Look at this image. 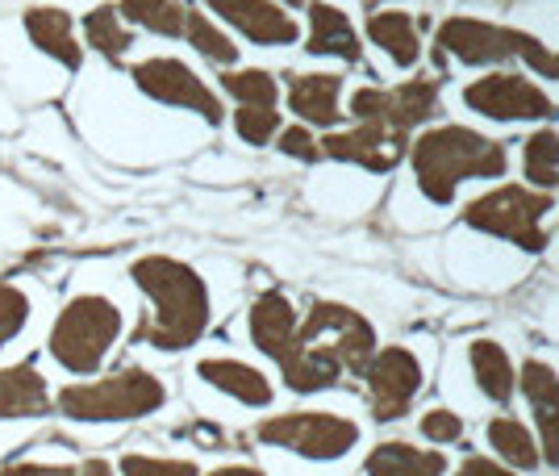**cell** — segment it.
<instances>
[{
	"label": "cell",
	"instance_id": "cell-1",
	"mask_svg": "<svg viewBox=\"0 0 559 476\" xmlns=\"http://www.w3.org/2000/svg\"><path fill=\"white\" fill-rule=\"evenodd\" d=\"M376 356L372 322L350 306L338 301H318L297 326V338L288 356L280 359L284 384L293 393H318L343 381V372H364L368 359Z\"/></svg>",
	"mask_w": 559,
	"mask_h": 476
},
{
	"label": "cell",
	"instance_id": "cell-2",
	"mask_svg": "<svg viewBox=\"0 0 559 476\" xmlns=\"http://www.w3.org/2000/svg\"><path fill=\"white\" fill-rule=\"evenodd\" d=\"M134 285L151 297L155 313L142 322L134 338L159 352H185L210 326V288L205 281L171 255H142L130 267Z\"/></svg>",
	"mask_w": 559,
	"mask_h": 476
},
{
	"label": "cell",
	"instance_id": "cell-3",
	"mask_svg": "<svg viewBox=\"0 0 559 476\" xmlns=\"http://www.w3.org/2000/svg\"><path fill=\"white\" fill-rule=\"evenodd\" d=\"M409 159H414L418 189L435 205H451L460 180L501 176L506 164H510L506 143L485 139V134H476L467 126H435V130H426L418 143L409 146Z\"/></svg>",
	"mask_w": 559,
	"mask_h": 476
},
{
	"label": "cell",
	"instance_id": "cell-4",
	"mask_svg": "<svg viewBox=\"0 0 559 476\" xmlns=\"http://www.w3.org/2000/svg\"><path fill=\"white\" fill-rule=\"evenodd\" d=\"M167 402V389L146 368H121L100 381L68 384L59 393V409L75 423H130L146 418Z\"/></svg>",
	"mask_w": 559,
	"mask_h": 476
},
{
	"label": "cell",
	"instance_id": "cell-5",
	"mask_svg": "<svg viewBox=\"0 0 559 476\" xmlns=\"http://www.w3.org/2000/svg\"><path fill=\"white\" fill-rule=\"evenodd\" d=\"M117 338H121V310L109 297L84 293V297H71L63 313L55 318L47 347L59 368H68L75 377H88L100 368V359L109 356Z\"/></svg>",
	"mask_w": 559,
	"mask_h": 476
},
{
	"label": "cell",
	"instance_id": "cell-6",
	"mask_svg": "<svg viewBox=\"0 0 559 476\" xmlns=\"http://www.w3.org/2000/svg\"><path fill=\"white\" fill-rule=\"evenodd\" d=\"M551 214V192H531L522 185H501V189L476 197L464 210V222L480 235H497L522 247V251H543L547 247V226L543 217Z\"/></svg>",
	"mask_w": 559,
	"mask_h": 476
},
{
	"label": "cell",
	"instance_id": "cell-7",
	"mask_svg": "<svg viewBox=\"0 0 559 476\" xmlns=\"http://www.w3.org/2000/svg\"><path fill=\"white\" fill-rule=\"evenodd\" d=\"M259 443L267 448H284L305 460H343V455L359 443V427L343 418V414H330V409H293V414H276V418H263L255 427Z\"/></svg>",
	"mask_w": 559,
	"mask_h": 476
},
{
	"label": "cell",
	"instance_id": "cell-8",
	"mask_svg": "<svg viewBox=\"0 0 559 476\" xmlns=\"http://www.w3.org/2000/svg\"><path fill=\"white\" fill-rule=\"evenodd\" d=\"M359 377L368 384L376 423H396L401 414H409L414 397L421 393V364L409 347H376V356Z\"/></svg>",
	"mask_w": 559,
	"mask_h": 476
},
{
	"label": "cell",
	"instance_id": "cell-9",
	"mask_svg": "<svg viewBox=\"0 0 559 476\" xmlns=\"http://www.w3.org/2000/svg\"><path fill=\"white\" fill-rule=\"evenodd\" d=\"M350 114L359 121L389 126L396 134H409L414 126L439 114V80H405L396 88H359L350 96Z\"/></svg>",
	"mask_w": 559,
	"mask_h": 476
},
{
	"label": "cell",
	"instance_id": "cell-10",
	"mask_svg": "<svg viewBox=\"0 0 559 476\" xmlns=\"http://www.w3.org/2000/svg\"><path fill=\"white\" fill-rule=\"evenodd\" d=\"M467 109L485 114L492 121H543L556 114V100L543 93L538 84L510 72H492L472 80L464 88Z\"/></svg>",
	"mask_w": 559,
	"mask_h": 476
},
{
	"label": "cell",
	"instance_id": "cell-11",
	"mask_svg": "<svg viewBox=\"0 0 559 476\" xmlns=\"http://www.w3.org/2000/svg\"><path fill=\"white\" fill-rule=\"evenodd\" d=\"M134 84H139L146 96L164 100V105H180V109H192L205 121H222V100L213 96V88L192 72L180 59H146L134 68Z\"/></svg>",
	"mask_w": 559,
	"mask_h": 476
},
{
	"label": "cell",
	"instance_id": "cell-12",
	"mask_svg": "<svg viewBox=\"0 0 559 476\" xmlns=\"http://www.w3.org/2000/svg\"><path fill=\"white\" fill-rule=\"evenodd\" d=\"M318 146H322L326 159L359 164V167H368V171H393V167L409 155V134H396V130L376 126V121H359L355 130L326 134Z\"/></svg>",
	"mask_w": 559,
	"mask_h": 476
},
{
	"label": "cell",
	"instance_id": "cell-13",
	"mask_svg": "<svg viewBox=\"0 0 559 476\" xmlns=\"http://www.w3.org/2000/svg\"><path fill=\"white\" fill-rule=\"evenodd\" d=\"M439 47L443 55L451 50L460 63H501V59H518V29L513 25L476 22V17H451L439 25Z\"/></svg>",
	"mask_w": 559,
	"mask_h": 476
},
{
	"label": "cell",
	"instance_id": "cell-14",
	"mask_svg": "<svg viewBox=\"0 0 559 476\" xmlns=\"http://www.w3.org/2000/svg\"><path fill=\"white\" fill-rule=\"evenodd\" d=\"M210 9L259 47H293L301 38V25L272 0H210Z\"/></svg>",
	"mask_w": 559,
	"mask_h": 476
},
{
	"label": "cell",
	"instance_id": "cell-15",
	"mask_svg": "<svg viewBox=\"0 0 559 476\" xmlns=\"http://www.w3.org/2000/svg\"><path fill=\"white\" fill-rule=\"evenodd\" d=\"M518 389L535 409L538 455H547V464L559 468V372L543 359H526L518 372Z\"/></svg>",
	"mask_w": 559,
	"mask_h": 476
},
{
	"label": "cell",
	"instance_id": "cell-16",
	"mask_svg": "<svg viewBox=\"0 0 559 476\" xmlns=\"http://www.w3.org/2000/svg\"><path fill=\"white\" fill-rule=\"evenodd\" d=\"M247 322H251V343H255L267 359H276V364L288 356V347H293V338H297V326H301L293 301H288L284 293H276V288L259 293Z\"/></svg>",
	"mask_w": 559,
	"mask_h": 476
},
{
	"label": "cell",
	"instance_id": "cell-17",
	"mask_svg": "<svg viewBox=\"0 0 559 476\" xmlns=\"http://www.w3.org/2000/svg\"><path fill=\"white\" fill-rule=\"evenodd\" d=\"M197 377L242 405H272V381L242 359H201Z\"/></svg>",
	"mask_w": 559,
	"mask_h": 476
},
{
	"label": "cell",
	"instance_id": "cell-18",
	"mask_svg": "<svg viewBox=\"0 0 559 476\" xmlns=\"http://www.w3.org/2000/svg\"><path fill=\"white\" fill-rule=\"evenodd\" d=\"M50 409L47 377L34 364L0 368V418H43Z\"/></svg>",
	"mask_w": 559,
	"mask_h": 476
},
{
	"label": "cell",
	"instance_id": "cell-19",
	"mask_svg": "<svg viewBox=\"0 0 559 476\" xmlns=\"http://www.w3.org/2000/svg\"><path fill=\"white\" fill-rule=\"evenodd\" d=\"M338 96H343V80L334 72L293 75L288 80V105L293 114L313 126H338Z\"/></svg>",
	"mask_w": 559,
	"mask_h": 476
},
{
	"label": "cell",
	"instance_id": "cell-20",
	"mask_svg": "<svg viewBox=\"0 0 559 476\" xmlns=\"http://www.w3.org/2000/svg\"><path fill=\"white\" fill-rule=\"evenodd\" d=\"M309 55H338L347 63H359V34L347 22L343 9H334L326 0H313L309 4Z\"/></svg>",
	"mask_w": 559,
	"mask_h": 476
},
{
	"label": "cell",
	"instance_id": "cell-21",
	"mask_svg": "<svg viewBox=\"0 0 559 476\" xmlns=\"http://www.w3.org/2000/svg\"><path fill=\"white\" fill-rule=\"evenodd\" d=\"M364 473L368 476H447V455L414 448V443H401V439H389V443L372 448Z\"/></svg>",
	"mask_w": 559,
	"mask_h": 476
},
{
	"label": "cell",
	"instance_id": "cell-22",
	"mask_svg": "<svg viewBox=\"0 0 559 476\" xmlns=\"http://www.w3.org/2000/svg\"><path fill=\"white\" fill-rule=\"evenodd\" d=\"M368 38H372L376 47H384L393 55L396 68H414L418 63V25L409 13H401V9H376L372 17H368Z\"/></svg>",
	"mask_w": 559,
	"mask_h": 476
},
{
	"label": "cell",
	"instance_id": "cell-23",
	"mask_svg": "<svg viewBox=\"0 0 559 476\" xmlns=\"http://www.w3.org/2000/svg\"><path fill=\"white\" fill-rule=\"evenodd\" d=\"M467 356H472V372H476L480 393L497 405L510 402L513 389H518V377H513V364H510V356H506V347L492 343V338H476V343L467 347Z\"/></svg>",
	"mask_w": 559,
	"mask_h": 476
},
{
	"label": "cell",
	"instance_id": "cell-24",
	"mask_svg": "<svg viewBox=\"0 0 559 476\" xmlns=\"http://www.w3.org/2000/svg\"><path fill=\"white\" fill-rule=\"evenodd\" d=\"M25 34L34 38V47H43L47 55H55L59 63H68L71 72L80 68V47L71 38V17L63 9H29L25 13Z\"/></svg>",
	"mask_w": 559,
	"mask_h": 476
},
{
	"label": "cell",
	"instance_id": "cell-25",
	"mask_svg": "<svg viewBox=\"0 0 559 476\" xmlns=\"http://www.w3.org/2000/svg\"><path fill=\"white\" fill-rule=\"evenodd\" d=\"M489 448L510 464L513 473H531V468L543 464L535 435L522 427L518 418H510V414H501V418H492L489 423Z\"/></svg>",
	"mask_w": 559,
	"mask_h": 476
},
{
	"label": "cell",
	"instance_id": "cell-26",
	"mask_svg": "<svg viewBox=\"0 0 559 476\" xmlns=\"http://www.w3.org/2000/svg\"><path fill=\"white\" fill-rule=\"evenodd\" d=\"M117 13H121L126 22L151 29V34H164V38H180L188 22L185 0H121Z\"/></svg>",
	"mask_w": 559,
	"mask_h": 476
},
{
	"label": "cell",
	"instance_id": "cell-27",
	"mask_svg": "<svg viewBox=\"0 0 559 476\" xmlns=\"http://www.w3.org/2000/svg\"><path fill=\"white\" fill-rule=\"evenodd\" d=\"M522 159H526V180L538 192H551L559 185V134L556 130H535L522 143Z\"/></svg>",
	"mask_w": 559,
	"mask_h": 476
},
{
	"label": "cell",
	"instance_id": "cell-28",
	"mask_svg": "<svg viewBox=\"0 0 559 476\" xmlns=\"http://www.w3.org/2000/svg\"><path fill=\"white\" fill-rule=\"evenodd\" d=\"M222 88L242 105V109H276V80L259 68H247V72H226L222 75Z\"/></svg>",
	"mask_w": 559,
	"mask_h": 476
},
{
	"label": "cell",
	"instance_id": "cell-29",
	"mask_svg": "<svg viewBox=\"0 0 559 476\" xmlns=\"http://www.w3.org/2000/svg\"><path fill=\"white\" fill-rule=\"evenodd\" d=\"M84 34H88V47H96L100 55H109V59H121L126 47H130V29L121 25V13H117L114 4L93 9L84 17Z\"/></svg>",
	"mask_w": 559,
	"mask_h": 476
},
{
	"label": "cell",
	"instance_id": "cell-30",
	"mask_svg": "<svg viewBox=\"0 0 559 476\" xmlns=\"http://www.w3.org/2000/svg\"><path fill=\"white\" fill-rule=\"evenodd\" d=\"M185 38L201 50L205 59H213V63H234V59H238V47H234L230 38H226V34H222L205 13H192V9H188Z\"/></svg>",
	"mask_w": 559,
	"mask_h": 476
},
{
	"label": "cell",
	"instance_id": "cell-31",
	"mask_svg": "<svg viewBox=\"0 0 559 476\" xmlns=\"http://www.w3.org/2000/svg\"><path fill=\"white\" fill-rule=\"evenodd\" d=\"M0 476H114L109 460H84V464H4Z\"/></svg>",
	"mask_w": 559,
	"mask_h": 476
},
{
	"label": "cell",
	"instance_id": "cell-32",
	"mask_svg": "<svg viewBox=\"0 0 559 476\" xmlns=\"http://www.w3.org/2000/svg\"><path fill=\"white\" fill-rule=\"evenodd\" d=\"M29 322V297L17 285H0V347L13 343Z\"/></svg>",
	"mask_w": 559,
	"mask_h": 476
},
{
	"label": "cell",
	"instance_id": "cell-33",
	"mask_svg": "<svg viewBox=\"0 0 559 476\" xmlns=\"http://www.w3.org/2000/svg\"><path fill=\"white\" fill-rule=\"evenodd\" d=\"M121 476H201L188 460H159V455H121Z\"/></svg>",
	"mask_w": 559,
	"mask_h": 476
},
{
	"label": "cell",
	"instance_id": "cell-34",
	"mask_svg": "<svg viewBox=\"0 0 559 476\" xmlns=\"http://www.w3.org/2000/svg\"><path fill=\"white\" fill-rule=\"evenodd\" d=\"M234 130L251 146H263L280 134V114L276 109H238L234 114Z\"/></svg>",
	"mask_w": 559,
	"mask_h": 476
},
{
	"label": "cell",
	"instance_id": "cell-35",
	"mask_svg": "<svg viewBox=\"0 0 559 476\" xmlns=\"http://www.w3.org/2000/svg\"><path fill=\"white\" fill-rule=\"evenodd\" d=\"M418 430H421V439L447 448V443H460V439H464V418H460L455 409H430V414H421Z\"/></svg>",
	"mask_w": 559,
	"mask_h": 476
},
{
	"label": "cell",
	"instance_id": "cell-36",
	"mask_svg": "<svg viewBox=\"0 0 559 476\" xmlns=\"http://www.w3.org/2000/svg\"><path fill=\"white\" fill-rule=\"evenodd\" d=\"M280 151L293 155V159H305V164H318V159H322V146H318V139H313L305 126L280 130Z\"/></svg>",
	"mask_w": 559,
	"mask_h": 476
},
{
	"label": "cell",
	"instance_id": "cell-37",
	"mask_svg": "<svg viewBox=\"0 0 559 476\" xmlns=\"http://www.w3.org/2000/svg\"><path fill=\"white\" fill-rule=\"evenodd\" d=\"M455 476H518L513 468L497 464V460H485V455H467L464 464L455 468Z\"/></svg>",
	"mask_w": 559,
	"mask_h": 476
},
{
	"label": "cell",
	"instance_id": "cell-38",
	"mask_svg": "<svg viewBox=\"0 0 559 476\" xmlns=\"http://www.w3.org/2000/svg\"><path fill=\"white\" fill-rule=\"evenodd\" d=\"M210 476H263L259 468H251V464H234V468H217V473Z\"/></svg>",
	"mask_w": 559,
	"mask_h": 476
},
{
	"label": "cell",
	"instance_id": "cell-39",
	"mask_svg": "<svg viewBox=\"0 0 559 476\" xmlns=\"http://www.w3.org/2000/svg\"><path fill=\"white\" fill-rule=\"evenodd\" d=\"M538 75H547V80H559V55H556V50L547 55V63H543V72H538Z\"/></svg>",
	"mask_w": 559,
	"mask_h": 476
},
{
	"label": "cell",
	"instance_id": "cell-40",
	"mask_svg": "<svg viewBox=\"0 0 559 476\" xmlns=\"http://www.w3.org/2000/svg\"><path fill=\"white\" fill-rule=\"evenodd\" d=\"M288 4H301V0H288Z\"/></svg>",
	"mask_w": 559,
	"mask_h": 476
}]
</instances>
